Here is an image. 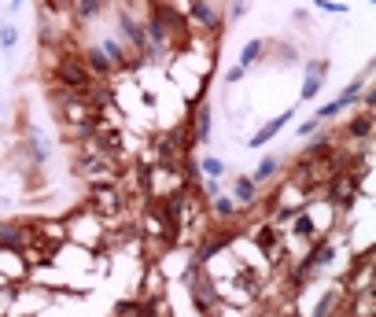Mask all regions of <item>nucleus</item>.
Wrapping results in <instances>:
<instances>
[{"label":"nucleus","instance_id":"nucleus-1","mask_svg":"<svg viewBox=\"0 0 376 317\" xmlns=\"http://www.w3.org/2000/svg\"><path fill=\"white\" fill-rule=\"evenodd\" d=\"M291 122V111H284V115H277V118H269V122L266 126H262L258 129V133H255V141H251V148H262V144H269V141H273V137L280 133V129H284Z\"/></svg>","mask_w":376,"mask_h":317},{"label":"nucleus","instance_id":"nucleus-2","mask_svg":"<svg viewBox=\"0 0 376 317\" xmlns=\"http://www.w3.org/2000/svg\"><path fill=\"white\" fill-rule=\"evenodd\" d=\"M262 55V41H251V44H243V52H240V67H251Z\"/></svg>","mask_w":376,"mask_h":317},{"label":"nucleus","instance_id":"nucleus-3","mask_svg":"<svg viewBox=\"0 0 376 317\" xmlns=\"http://www.w3.org/2000/svg\"><path fill=\"white\" fill-rule=\"evenodd\" d=\"M203 170L210 177H221L225 173V162H221V158H203Z\"/></svg>","mask_w":376,"mask_h":317},{"label":"nucleus","instance_id":"nucleus-4","mask_svg":"<svg viewBox=\"0 0 376 317\" xmlns=\"http://www.w3.org/2000/svg\"><path fill=\"white\" fill-rule=\"evenodd\" d=\"M11 44H15V30L7 22H0V48H11Z\"/></svg>","mask_w":376,"mask_h":317},{"label":"nucleus","instance_id":"nucleus-5","mask_svg":"<svg viewBox=\"0 0 376 317\" xmlns=\"http://www.w3.org/2000/svg\"><path fill=\"white\" fill-rule=\"evenodd\" d=\"M317 89H321V78H306V81H303V100L317 96Z\"/></svg>","mask_w":376,"mask_h":317},{"label":"nucleus","instance_id":"nucleus-6","mask_svg":"<svg viewBox=\"0 0 376 317\" xmlns=\"http://www.w3.org/2000/svg\"><path fill=\"white\" fill-rule=\"evenodd\" d=\"M236 195H240V199H251V195H255V184H251L247 177H243V181H236Z\"/></svg>","mask_w":376,"mask_h":317},{"label":"nucleus","instance_id":"nucleus-7","mask_svg":"<svg viewBox=\"0 0 376 317\" xmlns=\"http://www.w3.org/2000/svg\"><path fill=\"white\" fill-rule=\"evenodd\" d=\"M273 170H277V158H262V166L255 170V177H269Z\"/></svg>","mask_w":376,"mask_h":317},{"label":"nucleus","instance_id":"nucleus-8","mask_svg":"<svg viewBox=\"0 0 376 317\" xmlns=\"http://www.w3.org/2000/svg\"><path fill=\"white\" fill-rule=\"evenodd\" d=\"M317 7H321V11H340V15H347V4H332V0H317Z\"/></svg>","mask_w":376,"mask_h":317},{"label":"nucleus","instance_id":"nucleus-9","mask_svg":"<svg viewBox=\"0 0 376 317\" xmlns=\"http://www.w3.org/2000/svg\"><path fill=\"white\" fill-rule=\"evenodd\" d=\"M206 133H210V115L203 111V115H199V137H203V141H206Z\"/></svg>","mask_w":376,"mask_h":317},{"label":"nucleus","instance_id":"nucleus-10","mask_svg":"<svg viewBox=\"0 0 376 317\" xmlns=\"http://www.w3.org/2000/svg\"><path fill=\"white\" fill-rule=\"evenodd\" d=\"M243 70H247V67H232V70H229V78H225V81H229V85H232V81H240V78H243Z\"/></svg>","mask_w":376,"mask_h":317},{"label":"nucleus","instance_id":"nucleus-11","mask_svg":"<svg viewBox=\"0 0 376 317\" xmlns=\"http://www.w3.org/2000/svg\"><path fill=\"white\" fill-rule=\"evenodd\" d=\"M243 7H247V0H236V4H232V18H240V15H243Z\"/></svg>","mask_w":376,"mask_h":317}]
</instances>
